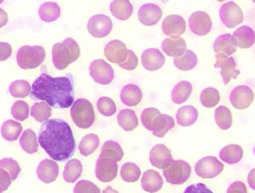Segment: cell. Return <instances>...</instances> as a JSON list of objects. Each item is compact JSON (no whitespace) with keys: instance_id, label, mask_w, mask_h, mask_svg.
<instances>
[{"instance_id":"9","label":"cell","mask_w":255,"mask_h":193,"mask_svg":"<svg viewBox=\"0 0 255 193\" xmlns=\"http://www.w3.org/2000/svg\"><path fill=\"white\" fill-rule=\"evenodd\" d=\"M219 17L227 28H235L237 25H240L244 19L241 8L232 1L226 2L220 7Z\"/></svg>"},{"instance_id":"18","label":"cell","mask_w":255,"mask_h":193,"mask_svg":"<svg viewBox=\"0 0 255 193\" xmlns=\"http://www.w3.org/2000/svg\"><path fill=\"white\" fill-rule=\"evenodd\" d=\"M162 11L160 7L153 3H146L139 7L137 11V18L144 26L155 25L161 18Z\"/></svg>"},{"instance_id":"49","label":"cell","mask_w":255,"mask_h":193,"mask_svg":"<svg viewBox=\"0 0 255 193\" xmlns=\"http://www.w3.org/2000/svg\"><path fill=\"white\" fill-rule=\"evenodd\" d=\"M138 65V59L136 57V55L134 54L133 51L131 50H128V57L126 59L125 62H123L122 64H120L119 66L127 71H132L134 70Z\"/></svg>"},{"instance_id":"10","label":"cell","mask_w":255,"mask_h":193,"mask_svg":"<svg viewBox=\"0 0 255 193\" xmlns=\"http://www.w3.org/2000/svg\"><path fill=\"white\" fill-rule=\"evenodd\" d=\"M87 28L93 37L104 38L111 33L113 29V22L107 15L96 14L89 19Z\"/></svg>"},{"instance_id":"59","label":"cell","mask_w":255,"mask_h":193,"mask_svg":"<svg viewBox=\"0 0 255 193\" xmlns=\"http://www.w3.org/2000/svg\"><path fill=\"white\" fill-rule=\"evenodd\" d=\"M254 154H255V146H254Z\"/></svg>"},{"instance_id":"7","label":"cell","mask_w":255,"mask_h":193,"mask_svg":"<svg viewBox=\"0 0 255 193\" xmlns=\"http://www.w3.org/2000/svg\"><path fill=\"white\" fill-rule=\"evenodd\" d=\"M90 76L100 85H109L115 78L114 69L103 59L94 60L89 68Z\"/></svg>"},{"instance_id":"13","label":"cell","mask_w":255,"mask_h":193,"mask_svg":"<svg viewBox=\"0 0 255 193\" xmlns=\"http://www.w3.org/2000/svg\"><path fill=\"white\" fill-rule=\"evenodd\" d=\"M188 25L193 34L197 36H205L211 31L212 21L206 12L195 11L190 15Z\"/></svg>"},{"instance_id":"2","label":"cell","mask_w":255,"mask_h":193,"mask_svg":"<svg viewBox=\"0 0 255 193\" xmlns=\"http://www.w3.org/2000/svg\"><path fill=\"white\" fill-rule=\"evenodd\" d=\"M30 96L34 100L47 102L51 107L68 108L74 102L72 75L51 77L42 73L32 84Z\"/></svg>"},{"instance_id":"23","label":"cell","mask_w":255,"mask_h":193,"mask_svg":"<svg viewBox=\"0 0 255 193\" xmlns=\"http://www.w3.org/2000/svg\"><path fill=\"white\" fill-rule=\"evenodd\" d=\"M236 42L231 34H223L217 37L213 43V50L215 54H223L231 56L236 52Z\"/></svg>"},{"instance_id":"28","label":"cell","mask_w":255,"mask_h":193,"mask_svg":"<svg viewBox=\"0 0 255 193\" xmlns=\"http://www.w3.org/2000/svg\"><path fill=\"white\" fill-rule=\"evenodd\" d=\"M198 117V111L193 105H183L176 111V121L181 126L192 125Z\"/></svg>"},{"instance_id":"48","label":"cell","mask_w":255,"mask_h":193,"mask_svg":"<svg viewBox=\"0 0 255 193\" xmlns=\"http://www.w3.org/2000/svg\"><path fill=\"white\" fill-rule=\"evenodd\" d=\"M74 193H101V190L89 180H80L75 185Z\"/></svg>"},{"instance_id":"50","label":"cell","mask_w":255,"mask_h":193,"mask_svg":"<svg viewBox=\"0 0 255 193\" xmlns=\"http://www.w3.org/2000/svg\"><path fill=\"white\" fill-rule=\"evenodd\" d=\"M183 193H213L204 183H196L187 186Z\"/></svg>"},{"instance_id":"30","label":"cell","mask_w":255,"mask_h":193,"mask_svg":"<svg viewBox=\"0 0 255 193\" xmlns=\"http://www.w3.org/2000/svg\"><path fill=\"white\" fill-rule=\"evenodd\" d=\"M83 172V165L82 162L77 159L73 158L67 161L64 171H63V179L68 183L76 182Z\"/></svg>"},{"instance_id":"61","label":"cell","mask_w":255,"mask_h":193,"mask_svg":"<svg viewBox=\"0 0 255 193\" xmlns=\"http://www.w3.org/2000/svg\"><path fill=\"white\" fill-rule=\"evenodd\" d=\"M0 193H2V192H0Z\"/></svg>"},{"instance_id":"32","label":"cell","mask_w":255,"mask_h":193,"mask_svg":"<svg viewBox=\"0 0 255 193\" xmlns=\"http://www.w3.org/2000/svg\"><path fill=\"white\" fill-rule=\"evenodd\" d=\"M118 123L126 131H131L138 125V119L134 110L129 108L122 109L118 114Z\"/></svg>"},{"instance_id":"57","label":"cell","mask_w":255,"mask_h":193,"mask_svg":"<svg viewBox=\"0 0 255 193\" xmlns=\"http://www.w3.org/2000/svg\"><path fill=\"white\" fill-rule=\"evenodd\" d=\"M217 1H219V2H222V1H225V0H217Z\"/></svg>"},{"instance_id":"55","label":"cell","mask_w":255,"mask_h":193,"mask_svg":"<svg viewBox=\"0 0 255 193\" xmlns=\"http://www.w3.org/2000/svg\"><path fill=\"white\" fill-rule=\"evenodd\" d=\"M8 23V14L0 8V28L4 27Z\"/></svg>"},{"instance_id":"46","label":"cell","mask_w":255,"mask_h":193,"mask_svg":"<svg viewBox=\"0 0 255 193\" xmlns=\"http://www.w3.org/2000/svg\"><path fill=\"white\" fill-rule=\"evenodd\" d=\"M0 168L6 170L12 180H15L21 171L18 162L11 157H5L0 159Z\"/></svg>"},{"instance_id":"38","label":"cell","mask_w":255,"mask_h":193,"mask_svg":"<svg viewBox=\"0 0 255 193\" xmlns=\"http://www.w3.org/2000/svg\"><path fill=\"white\" fill-rule=\"evenodd\" d=\"M99 144V136L95 133H88L81 139L79 144V151L83 156L91 155L98 148Z\"/></svg>"},{"instance_id":"34","label":"cell","mask_w":255,"mask_h":193,"mask_svg":"<svg viewBox=\"0 0 255 193\" xmlns=\"http://www.w3.org/2000/svg\"><path fill=\"white\" fill-rule=\"evenodd\" d=\"M38 13L42 21L54 22L60 17L61 9L56 2H46L39 7Z\"/></svg>"},{"instance_id":"24","label":"cell","mask_w":255,"mask_h":193,"mask_svg":"<svg viewBox=\"0 0 255 193\" xmlns=\"http://www.w3.org/2000/svg\"><path fill=\"white\" fill-rule=\"evenodd\" d=\"M121 100L128 106H135L142 99V93L138 86L134 84L126 85L121 91Z\"/></svg>"},{"instance_id":"36","label":"cell","mask_w":255,"mask_h":193,"mask_svg":"<svg viewBox=\"0 0 255 193\" xmlns=\"http://www.w3.org/2000/svg\"><path fill=\"white\" fill-rule=\"evenodd\" d=\"M124 156V151L122 146L114 140H107L101 149L100 157H107L111 158L115 161H121Z\"/></svg>"},{"instance_id":"19","label":"cell","mask_w":255,"mask_h":193,"mask_svg":"<svg viewBox=\"0 0 255 193\" xmlns=\"http://www.w3.org/2000/svg\"><path fill=\"white\" fill-rule=\"evenodd\" d=\"M140 60L142 67L147 71L159 70L165 63V58L163 54L159 50L154 48H149L143 51Z\"/></svg>"},{"instance_id":"41","label":"cell","mask_w":255,"mask_h":193,"mask_svg":"<svg viewBox=\"0 0 255 193\" xmlns=\"http://www.w3.org/2000/svg\"><path fill=\"white\" fill-rule=\"evenodd\" d=\"M220 100V94L215 88H206L200 94V102L205 107H214Z\"/></svg>"},{"instance_id":"4","label":"cell","mask_w":255,"mask_h":193,"mask_svg":"<svg viewBox=\"0 0 255 193\" xmlns=\"http://www.w3.org/2000/svg\"><path fill=\"white\" fill-rule=\"evenodd\" d=\"M70 114L76 126L82 129L90 128L95 122L93 104L86 98H78L71 105Z\"/></svg>"},{"instance_id":"26","label":"cell","mask_w":255,"mask_h":193,"mask_svg":"<svg viewBox=\"0 0 255 193\" xmlns=\"http://www.w3.org/2000/svg\"><path fill=\"white\" fill-rule=\"evenodd\" d=\"M111 13L119 20H128L133 11V7L128 0H113L110 5Z\"/></svg>"},{"instance_id":"21","label":"cell","mask_w":255,"mask_h":193,"mask_svg":"<svg viewBox=\"0 0 255 193\" xmlns=\"http://www.w3.org/2000/svg\"><path fill=\"white\" fill-rule=\"evenodd\" d=\"M140 182L141 188L148 193L158 192L163 185V180L160 174L152 169H148L143 172Z\"/></svg>"},{"instance_id":"43","label":"cell","mask_w":255,"mask_h":193,"mask_svg":"<svg viewBox=\"0 0 255 193\" xmlns=\"http://www.w3.org/2000/svg\"><path fill=\"white\" fill-rule=\"evenodd\" d=\"M31 86L25 80H17L10 84L9 93L13 97H26L30 95Z\"/></svg>"},{"instance_id":"16","label":"cell","mask_w":255,"mask_h":193,"mask_svg":"<svg viewBox=\"0 0 255 193\" xmlns=\"http://www.w3.org/2000/svg\"><path fill=\"white\" fill-rule=\"evenodd\" d=\"M162 32L169 38L180 37L186 29V23L183 17L172 14L164 18L161 26Z\"/></svg>"},{"instance_id":"53","label":"cell","mask_w":255,"mask_h":193,"mask_svg":"<svg viewBox=\"0 0 255 193\" xmlns=\"http://www.w3.org/2000/svg\"><path fill=\"white\" fill-rule=\"evenodd\" d=\"M12 54V47L9 43L0 42V62L7 60Z\"/></svg>"},{"instance_id":"58","label":"cell","mask_w":255,"mask_h":193,"mask_svg":"<svg viewBox=\"0 0 255 193\" xmlns=\"http://www.w3.org/2000/svg\"><path fill=\"white\" fill-rule=\"evenodd\" d=\"M3 1H4V0H0V4H1Z\"/></svg>"},{"instance_id":"11","label":"cell","mask_w":255,"mask_h":193,"mask_svg":"<svg viewBox=\"0 0 255 193\" xmlns=\"http://www.w3.org/2000/svg\"><path fill=\"white\" fill-rule=\"evenodd\" d=\"M215 58L214 68H220V75L224 85H227L231 79H236L240 75V71L236 69V62L233 57L215 54Z\"/></svg>"},{"instance_id":"44","label":"cell","mask_w":255,"mask_h":193,"mask_svg":"<svg viewBox=\"0 0 255 193\" xmlns=\"http://www.w3.org/2000/svg\"><path fill=\"white\" fill-rule=\"evenodd\" d=\"M97 107L100 113L105 116H112L117 110L115 101L109 96H101L97 100Z\"/></svg>"},{"instance_id":"47","label":"cell","mask_w":255,"mask_h":193,"mask_svg":"<svg viewBox=\"0 0 255 193\" xmlns=\"http://www.w3.org/2000/svg\"><path fill=\"white\" fill-rule=\"evenodd\" d=\"M160 114V111L155 107H147L144 108L140 114V120L144 128L147 130H152V122L154 118Z\"/></svg>"},{"instance_id":"29","label":"cell","mask_w":255,"mask_h":193,"mask_svg":"<svg viewBox=\"0 0 255 193\" xmlns=\"http://www.w3.org/2000/svg\"><path fill=\"white\" fill-rule=\"evenodd\" d=\"M219 156L227 164H235L242 159L243 149L238 144H228L220 150Z\"/></svg>"},{"instance_id":"5","label":"cell","mask_w":255,"mask_h":193,"mask_svg":"<svg viewBox=\"0 0 255 193\" xmlns=\"http://www.w3.org/2000/svg\"><path fill=\"white\" fill-rule=\"evenodd\" d=\"M46 52L42 46L24 45L17 51L16 61L23 70H32L39 67L45 60Z\"/></svg>"},{"instance_id":"6","label":"cell","mask_w":255,"mask_h":193,"mask_svg":"<svg viewBox=\"0 0 255 193\" xmlns=\"http://www.w3.org/2000/svg\"><path fill=\"white\" fill-rule=\"evenodd\" d=\"M163 170V176L167 183L172 185L183 184L191 174L190 165L181 159L172 160Z\"/></svg>"},{"instance_id":"37","label":"cell","mask_w":255,"mask_h":193,"mask_svg":"<svg viewBox=\"0 0 255 193\" xmlns=\"http://www.w3.org/2000/svg\"><path fill=\"white\" fill-rule=\"evenodd\" d=\"M173 64L180 71H189L197 65V56L191 50H186L183 55L173 59Z\"/></svg>"},{"instance_id":"56","label":"cell","mask_w":255,"mask_h":193,"mask_svg":"<svg viewBox=\"0 0 255 193\" xmlns=\"http://www.w3.org/2000/svg\"><path fill=\"white\" fill-rule=\"evenodd\" d=\"M103 193H119V192H118L117 190H115L113 187L108 186V187H106V188L104 189Z\"/></svg>"},{"instance_id":"51","label":"cell","mask_w":255,"mask_h":193,"mask_svg":"<svg viewBox=\"0 0 255 193\" xmlns=\"http://www.w3.org/2000/svg\"><path fill=\"white\" fill-rule=\"evenodd\" d=\"M11 182L12 179L9 173L6 170L0 168V192L7 190L8 187L11 185Z\"/></svg>"},{"instance_id":"40","label":"cell","mask_w":255,"mask_h":193,"mask_svg":"<svg viewBox=\"0 0 255 193\" xmlns=\"http://www.w3.org/2000/svg\"><path fill=\"white\" fill-rule=\"evenodd\" d=\"M30 113L36 121L44 122L52 115V107L45 101H38L32 105Z\"/></svg>"},{"instance_id":"52","label":"cell","mask_w":255,"mask_h":193,"mask_svg":"<svg viewBox=\"0 0 255 193\" xmlns=\"http://www.w3.org/2000/svg\"><path fill=\"white\" fill-rule=\"evenodd\" d=\"M226 193H247V188L242 181H235L230 184Z\"/></svg>"},{"instance_id":"35","label":"cell","mask_w":255,"mask_h":193,"mask_svg":"<svg viewBox=\"0 0 255 193\" xmlns=\"http://www.w3.org/2000/svg\"><path fill=\"white\" fill-rule=\"evenodd\" d=\"M21 132V123L13 119L5 120L1 126V135L7 141H15L20 136Z\"/></svg>"},{"instance_id":"3","label":"cell","mask_w":255,"mask_h":193,"mask_svg":"<svg viewBox=\"0 0 255 193\" xmlns=\"http://www.w3.org/2000/svg\"><path fill=\"white\" fill-rule=\"evenodd\" d=\"M80 57V47L73 38H66L62 43H56L52 48V60L57 70H65Z\"/></svg>"},{"instance_id":"1","label":"cell","mask_w":255,"mask_h":193,"mask_svg":"<svg viewBox=\"0 0 255 193\" xmlns=\"http://www.w3.org/2000/svg\"><path fill=\"white\" fill-rule=\"evenodd\" d=\"M38 143L55 161L69 159L76 149V141L70 124L61 118H52L41 125Z\"/></svg>"},{"instance_id":"17","label":"cell","mask_w":255,"mask_h":193,"mask_svg":"<svg viewBox=\"0 0 255 193\" xmlns=\"http://www.w3.org/2000/svg\"><path fill=\"white\" fill-rule=\"evenodd\" d=\"M104 54L108 61L120 65L126 61L128 57V49L122 41L113 40L105 46Z\"/></svg>"},{"instance_id":"60","label":"cell","mask_w":255,"mask_h":193,"mask_svg":"<svg viewBox=\"0 0 255 193\" xmlns=\"http://www.w3.org/2000/svg\"><path fill=\"white\" fill-rule=\"evenodd\" d=\"M253 2H254V3H255V0H253Z\"/></svg>"},{"instance_id":"22","label":"cell","mask_w":255,"mask_h":193,"mask_svg":"<svg viewBox=\"0 0 255 193\" xmlns=\"http://www.w3.org/2000/svg\"><path fill=\"white\" fill-rule=\"evenodd\" d=\"M161 49L169 57H179L186 51L185 40L181 37L165 38L161 42Z\"/></svg>"},{"instance_id":"27","label":"cell","mask_w":255,"mask_h":193,"mask_svg":"<svg viewBox=\"0 0 255 193\" xmlns=\"http://www.w3.org/2000/svg\"><path fill=\"white\" fill-rule=\"evenodd\" d=\"M174 126V119L167 114H158L152 122V133L154 136L163 137Z\"/></svg>"},{"instance_id":"45","label":"cell","mask_w":255,"mask_h":193,"mask_svg":"<svg viewBox=\"0 0 255 193\" xmlns=\"http://www.w3.org/2000/svg\"><path fill=\"white\" fill-rule=\"evenodd\" d=\"M12 116L19 121H24L29 116V105L24 100H17L11 107Z\"/></svg>"},{"instance_id":"15","label":"cell","mask_w":255,"mask_h":193,"mask_svg":"<svg viewBox=\"0 0 255 193\" xmlns=\"http://www.w3.org/2000/svg\"><path fill=\"white\" fill-rule=\"evenodd\" d=\"M172 161L170 149L162 143L155 144L149 151V162L152 166L159 169H164Z\"/></svg>"},{"instance_id":"12","label":"cell","mask_w":255,"mask_h":193,"mask_svg":"<svg viewBox=\"0 0 255 193\" xmlns=\"http://www.w3.org/2000/svg\"><path fill=\"white\" fill-rule=\"evenodd\" d=\"M118 168L119 166L117 161L111 158L99 156L95 168L96 177L102 182H111L117 177Z\"/></svg>"},{"instance_id":"42","label":"cell","mask_w":255,"mask_h":193,"mask_svg":"<svg viewBox=\"0 0 255 193\" xmlns=\"http://www.w3.org/2000/svg\"><path fill=\"white\" fill-rule=\"evenodd\" d=\"M140 168L132 162L125 163L121 168V177L126 182H135L139 179Z\"/></svg>"},{"instance_id":"14","label":"cell","mask_w":255,"mask_h":193,"mask_svg":"<svg viewBox=\"0 0 255 193\" xmlns=\"http://www.w3.org/2000/svg\"><path fill=\"white\" fill-rule=\"evenodd\" d=\"M231 104L237 109H245L250 106L254 99V92L247 86L235 87L229 96Z\"/></svg>"},{"instance_id":"20","label":"cell","mask_w":255,"mask_h":193,"mask_svg":"<svg viewBox=\"0 0 255 193\" xmlns=\"http://www.w3.org/2000/svg\"><path fill=\"white\" fill-rule=\"evenodd\" d=\"M59 174V165L53 159H43L37 167V176L44 183L55 181Z\"/></svg>"},{"instance_id":"54","label":"cell","mask_w":255,"mask_h":193,"mask_svg":"<svg viewBox=\"0 0 255 193\" xmlns=\"http://www.w3.org/2000/svg\"><path fill=\"white\" fill-rule=\"evenodd\" d=\"M247 181H248V184H249L250 188L255 190V168H253L249 172V174L247 176Z\"/></svg>"},{"instance_id":"25","label":"cell","mask_w":255,"mask_h":193,"mask_svg":"<svg viewBox=\"0 0 255 193\" xmlns=\"http://www.w3.org/2000/svg\"><path fill=\"white\" fill-rule=\"evenodd\" d=\"M232 36L235 39L236 45L242 49L250 48L255 43L254 30L249 26H240L235 30Z\"/></svg>"},{"instance_id":"39","label":"cell","mask_w":255,"mask_h":193,"mask_svg":"<svg viewBox=\"0 0 255 193\" xmlns=\"http://www.w3.org/2000/svg\"><path fill=\"white\" fill-rule=\"evenodd\" d=\"M214 119L220 129H229L232 124V114L230 109L224 105H219L214 111Z\"/></svg>"},{"instance_id":"31","label":"cell","mask_w":255,"mask_h":193,"mask_svg":"<svg viewBox=\"0 0 255 193\" xmlns=\"http://www.w3.org/2000/svg\"><path fill=\"white\" fill-rule=\"evenodd\" d=\"M192 92V86L187 81H181L177 83L171 92V99L176 104L185 102L190 96Z\"/></svg>"},{"instance_id":"8","label":"cell","mask_w":255,"mask_h":193,"mask_svg":"<svg viewBox=\"0 0 255 193\" xmlns=\"http://www.w3.org/2000/svg\"><path fill=\"white\" fill-rule=\"evenodd\" d=\"M224 166L215 156H205L195 164V173L197 176L205 179H211L218 176Z\"/></svg>"},{"instance_id":"33","label":"cell","mask_w":255,"mask_h":193,"mask_svg":"<svg viewBox=\"0 0 255 193\" xmlns=\"http://www.w3.org/2000/svg\"><path fill=\"white\" fill-rule=\"evenodd\" d=\"M37 135L36 132L32 129H25L22 134L20 135L19 138V143L22 147V149L29 153V154H33L35 152H37L38 147H39V143L37 140Z\"/></svg>"}]
</instances>
